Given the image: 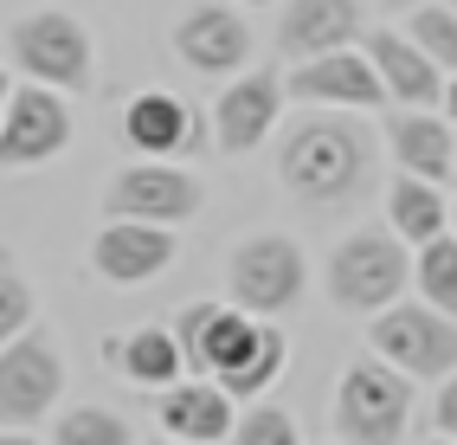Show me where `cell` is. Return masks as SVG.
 I'll return each instance as SVG.
<instances>
[{"label":"cell","mask_w":457,"mask_h":445,"mask_svg":"<svg viewBox=\"0 0 457 445\" xmlns=\"http://www.w3.org/2000/svg\"><path fill=\"white\" fill-rule=\"evenodd\" d=\"M361 39V0H284L278 20V52L284 58H322Z\"/></svg>","instance_id":"12"},{"label":"cell","mask_w":457,"mask_h":445,"mask_svg":"<svg viewBox=\"0 0 457 445\" xmlns=\"http://www.w3.org/2000/svg\"><path fill=\"white\" fill-rule=\"evenodd\" d=\"M451 181H457V148H451Z\"/></svg>","instance_id":"33"},{"label":"cell","mask_w":457,"mask_h":445,"mask_svg":"<svg viewBox=\"0 0 457 445\" xmlns=\"http://www.w3.org/2000/svg\"><path fill=\"white\" fill-rule=\"evenodd\" d=\"M252 7H264V0H252Z\"/></svg>","instance_id":"36"},{"label":"cell","mask_w":457,"mask_h":445,"mask_svg":"<svg viewBox=\"0 0 457 445\" xmlns=\"http://www.w3.org/2000/svg\"><path fill=\"white\" fill-rule=\"evenodd\" d=\"M232 304L252 316H278L303 297V252L284 239V232H264V239H245L226 264Z\"/></svg>","instance_id":"8"},{"label":"cell","mask_w":457,"mask_h":445,"mask_svg":"<svg viewBox=\"0 0 457 445\" xmlns=\"http://www.w3.org/2000/svg\"><path fill=\"white\" fill-rule=\"evenodd\" d=\"M123 136H129L136 155H187V148L200 142V116L174 91H142L123 110Z\"/></svg>","instance_id":"18"},{"label":"cell","mask_w":457,"mask_h":445,"mask_svg":"<svg viewBox=\"0 0 457 445\" xmlns=\"http://www.w3.org/2000/svg\"><path fill=\"white\" fill-rule=\"evenodd\" d=\"M26 323H33V290H26V278L13 264H0V348L13 336H26Z\"/></svg>","instance_id":"27"},{"label":"cell","mask_w":457,"mask_h":445,"mask_svg":"<svg viewBox=\"0 0 457 445\" xmlns=\"http://www.w3.org/2000/svg\"><path fill=\"white\" fill-rule=\"evenodd\" d=\"M0 445H33V439H26V432H0Z\"/></svg>","instance_id":"30"},{"label":"cell","mask_w":457,"mask_h":445,"mask_svg":"<svg viewBox=\"0 0 457 445\" xmlns=\"http://www.w3.org/2000/svg\"><path fill=\"white\" fill-rule=\"evenodd\" d=\"M406 39H412L425 58H432L445 78H457V13H451V7H419Z\"/></svg>","instance_id":"24"},{"label":"cell","mask_w":457,"mask_h":445,"mask_svg":"<svg viewBox=\"0 0 457 445\" xmlns=\"http://www.w3.org/2000/svg\"><path fill=\"white\" fill-rule=\"evenodd\" d=\"M451 214H457V206H451Z\"/></svg>","instance_id":"38"},{"label":"cell","mask_w":457,"mask_h":445,"mask_svg":"<svg viewBox=\"0 0 457 445\" xmlns=\"http://www.w3.org/2000/svg\"><path fill=\"white\" fill-rule=\"evenodd\" d=\"M174 258V232L168 226H142V220H110L90 246V264L110 284H148L155 272H168Z\"/></svg>","instance_id":"14"},{"label":"cell","mask_w":457,"mask_h":445,"mask_svg":"<svg viewBox=\"0 0 457 445\" xmlns=\"http://www.w3.org/2000/svg\"><path fill=\"white\" fill-rule=\"evenodd\" d=\"M412 420V374L393 362H354L335 388V432L342 445H400Z\"/></svg>","instance_id":"2"},{"label":"cell","mask_w":457,"mask_h":445,"mask_svg":"<svg viewBox=\"0 0 457 445\" xmlns=\"http://www.w3.org/2000/svg\"><path fill=\"white\" fill-rule=\"evenodd\" d=\"M162 445H187V439H162Z\"/></svg>","instance_id":"35"},{"label":"cell","mask_w":457,"mask_h":445,"mask_svg":"<svg viewBox=\"0 0 457 445\" xmlns=\"http://www.w3.org/2000/svg\"><path fill=\"white\" fill-rule=\"evenodd\" d=\"M284 355H290L284 330H278V323H264V330H258V342H252V355H245L238 368H226V374H220V388H226L232 400H258V394L270 388V381L284 374Z\"/></svg>","instance_id":"22"},{"label":"cell","mask_w":457,"mask_h":445,"mask_svg":"<svg viewBox=\"0 0 457 445\" xmlns=\"http://www.w3.org/2000/svg\"><path fill=\"white\" fill-rule=\"evenodd\" d=\"M432 420H438L445 439H457V374H445V394H438V413H432Z\"/></svg>","instance_id":"28"},{"label":"cell","mask_w":457,"mask_h":445,"mask_svg":"<svg viewBox=\"0 0 457 445\" xmlns=\"http://www.w3.org/2000/svg\"><path fill=\"white\" fill-rule=\"evenodd\" d=\"M290 91L310 97V104H335V110H374V104H386L368 52H348V46L322 52V58H303V65L290 71Z\"/></svg>","instance_id":"13"},{"label":"cell","mask_w":457,"mask_h":445,"mask_svg":"<svg viewBox=\"0 0 457 445\" xmlns=\"http://www.w3.org/2000/svg\"><path fill=\"white\" fill-rule=\"evenodd\" d=\"M386 142H393V162L400 174H419V181H451V123L445 116H425V110H400L386 116Z\"/></svg>","instance_id":"19"},{"label":"cell","mask_w":457,"mask_h":445,"mask_svg":"<svg viewBox=\"0 0 457 445\" xmlns=\"http://www.w3.org/2000/svg\"><path fill=\"white\" fill-rule=\"evenodd\" d=\"M7 97H13V84H7V71H0V110H7Z\"/></svg>","instance_id":"31"},{"label":"cell","mask_w":457,"mask_h":445,"mask_svg":"<svg viewBox=\"0 0 457 445\" xmlns=\"http://www.w3.org/2000/svg\"><path fill=\"white\" fill-rule=\"evenodd\" d=\"M7 52H13V65L33 84H52V91H78V84H90V33L71 13H26L13 26Z\"/></svg>","instance_id":"5"},{"label":"cell","mask_w":457,"mask_h":445,"mask_svg":"<svg viewBox=\"0 0 457 445\" xmlns=\"http://www.w3.org/2000/svg\"><path fill=\"white\" fill-rule=\"evenodd\" d=\"M52 445H129V426L116 420L110 407H71L65 420H58Z\"/></svg>","instance_id":"25"},{"label":"cell","mask_w":457,"mask_h":445,"mask_svg":"<svg viewBox=\"0 0 457 445\" xmlns=\"http://www.w3.org/2000/svg\"><path fill=\"white\" fill-rule=\"evenodd\" d=\"M162 426H168V439L220 445V439H232L238 413L220 381H174V388H162Z\"/></svg>","instance_id":"17"},{"label":"cell","mask_w":457,"mask_h":445,"mask_svg":"<svg viewBox=\"0 0 457 445\" xmlns=\"http://www.w3.org/2000/svg\"><path fill=\"white\" fill-rule=\"evenodd\" d=\"M116 362H123V374L136 381V388H174L180 381V342H174V330H136V336H123L116 342Z\"/></svg>","instance_id":"21"},{"label":"cell","mask_w":457,"mask_h":445,"mask_svg":"<svg viewBox=\"0 0 457 445\" xmlns=\"http://www.w3.org/2000/svg\"><path fill=\"white\" fill-rule=\"evenodd\" d=\"M412 272H419V290H425L432 310H457V239H451V232L432 239V246H419Z\"/></svg>","instance_id":"23"},{"label":"cell","mask_w":457,"mask_h":445,"mask_svg":"<svg viewBox=\"0 0 457 445\" xmlns=\"http://www.w3.org/2000/svg\"><path fill=\"white\" fill-rule=\"evenodd\" d=\"M110 220H142V226H180L206 206V188L174 162H136L110 181Z\"/></svg>","instance_id":"7"},{"label":"cell","mask_w":457,"mask_h":445,"mask_svg":"<svg viewBox=\"0 0 457 445\" xmlns=\"http://www.w3.org/2000/svg\"><path fill=\"white\" fill-rule=\"evenodd\" d=\"M432 445H457V439H445V432H438V439H432Z\"/></svg>","instance_id":"34"},{"label":"cell","mask_w":457,"mask_h":445,"mask_svg":"<svg viewBox=\"0 0 457 445\" xmlns=\"http://www.w3.org/2000/svg\"><path fill=\"white\" fill-rule=\"evenodd\" d=\"M380 7H412V0H380Z\"/></svg>","instance_id":"32"},{"label":"cell","mask_w":457,"mask_h":445,"mask_svg":"<svg viewBox=\"0 0 457 445\" xmlns=\"http://www.w3.org/2000/svg\"><path fill=\"white\" fill-rule=\"evenodd\" d=\"M278 110H284V84L270 71H252L212 104V136H220L226 155H252V148L270 136V123H278Z\"/></svg>","instance_id":"15"},{"label":"cell","mask_w":457,"mask_h":445,"mask_svg":"<svg viewBox=\"0 0 457 445\" xmlns=\"http://www.w3.org/2000/svg\"><path fill=\"white\" fill-rule=\"evenodd\" d=\"M71 142V110L52 84H20L0 110V162L7 168H26V162H52L65 155Z\"/></svg>","instance_id":"9"},{"label":"cell","mask_w":457,"mask_h":445,"mask_svg":"<svg viewBox=\"0 0 457 445\" xmlns=\"http://www.w3.org/2000/svg\"><path fill=\"white\" fill-rule=\"evenodd\" d=\"M361 52H368V65L380 78L386 104H445V71L406 33H386V26H380V33L361 39Z\"/></svg>","instance_id":"16"},{"label":"cell","mask_w":457,"mask_h":445,"mask_svg":"<svg viewBox=\"0 0 457 445\" xmlns=\"http://www.w3.org/2000/svg\"><path fill=\"white\" fill-rule=\"evenodd\" d=\"M58 388H65V355L52 336L26 330L0 348V426H33L52 413Z\"/></svg>","instance_id":"6"},{"label":"cell","mask_w":457,"mask_h":445,"mask_svg":"<svg viewBox=\"0 0 457 445\" xmlns=\"http://www.w3.org/2000/svg\"><path fill=\"white\" fill-rule=\"evenodd\" d=\"M406 290V239L400 232H354L328 258L335 310H386Z\"/></svg>","instance_id":"3"},{"label":"cell","mask_w":457,"mask_h":445,"mask_svg":"<svg viewBox=\"0 0 457 445\" xmlns=\"http://www.w3.org/2000/svg\"><path fill=\"white\" fill-rule=\"evenodd\" d=\"M278 181L310 206H348L374 181V136L342 110L303 116L278 148Z\"/></svg>","instance_id":"1"},{"label":"cell","mask_w":457,"mask_h":445,"mask_svg":"<svg viewBox=\"0 0 457 445\" xmlns=\"http://www.w3.org/2000/svg\"><path fill=\"white\" fill-rule=\"evenodd\" d=\"M258 330H264V323H258L252 310L187 304V310H180V323H174V342H180V362H187V368H200V374L220 381L226 368H238V362L252 355Z\"/></svg>","instance_id":"10"},{"label":"cell","mask_w":457,"mask_h":445,"mask_svg":"<svg viewBox=\"0 0 457 445\" xmlns=\"http://www.w3.org/2000/svg\"><path fill=\"white\" fill-rule=\"evenodd\" d=\"M451 13H457V0H451Z\"/></svg>","instance_id":"37"},{"label":"cell","mask_w":457,"mask_h":445,"mask_svg":"<svg viewBox=\"0 0 457 445\" xmlns=\"http://www.w3.org/2000/svg\"><path fill=\"white\" fill-rule=\"evenodd\" d=\"M232 445H296V426L284 407H252V413H238Z\"/></svg>","instance_id":"26"},{"label":"cell","mask_w":457,"mask_h":445,"mask_svg":"<svg viewBox=\"0 0 457 445\" xmlns=\"http://www.w3.org/2000/svg\"><path fill=\"white\" fill-rule=\"evenodd\" d=\"M386 220H393V232H400V239L419 252V246L445 239L451 206H445L438 181H419V174H393V188H386Z\"/></svg>","instance_id":"20"},{"label":"cell","mask_w":457,"mask_h":445,"mask_svg":"<svg viewBox=\"0 0 457 445\" xmlns=\"http://www.w3.org/2000/svg\"><path fill=\"white\" fill-rule=\"evenodd\" d=\"M174 52L180 65L200 71V78H226L252 58V26L238 20L232 7H194L187 20L174 26Z\"/></svg>","instance_id":"11"},{"label":"cell","mask_w":457,"mask_h":445,"mask_svg":"<svg viewBox=\"0 0 457 445\" xmlns=\"http://www.w3.org/2000/svg\"><path fill=\"white\" fill-rule=\"evenodd\" d=\"M445 110L457 116V78H445Z\"/></svg>","instance_id":"29"},{"label":"cell","mask_w":457,"mask_h":445,"mask_svg":"<svg viewBox=\"0 0 457 445\" xmlns=\"http://www.w3.org/2000/svg\"><path fill=\"white\" fill-rule=\"evenodd\" d=\"M374 348L412 381H445L457 374V323L432 304H386L374 316Z\"/></svg>","instance_id":"4"}]
</instances>
